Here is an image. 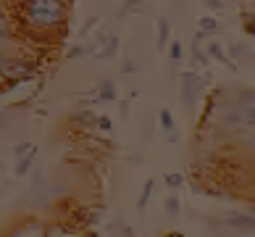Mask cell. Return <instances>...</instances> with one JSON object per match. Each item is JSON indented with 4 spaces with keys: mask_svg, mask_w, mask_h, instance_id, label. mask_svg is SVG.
Returning <instances> with one entry per match:
<instances>
[{
    "mask_svg": "<svg viewBox=\"0 0 255 237\" xmlns=\"http://www.w3.org/2000/svg\"><path fill=\"white\" fill-rule=\"evenodd\" d=\"M95 129H98V132H103V135H108V132L113 129L111 116H98V119H95Z\"/></svg>",
    "mask_w": 255,
    "mask_h": 237,
    "instance_id": "cell-22",
    "label": "cell"
},
{
    "mask_svg": "<svg viewBox=\"0 0 255 237\" xmlns=\"http://www.w3.org/2000/svg\"><path fill=\"white\" fill-rule=\"evenodd\" d=\"M95 100H98V103H113V100H116V84H113L111 79H103V82L98 84Z\"/></svg>",
    "mask_w": 255,
    "mask_h": 237,
    "instance_id": "cell-11",
    "label": "cell"
},
{
    "mask_svg": "<svg viewBox=\"0 0 255 237\" xmlns=\"http://www.w3.org/2000/svg\"><path fill=\"white\" fill-rule=\"evenodd\" d=\"M8 58H11V50H8V45H5V42H0V74H3Z\"/></svg>",
    "mask_w": 255,
    "mask_h": 237,
    "instance_id": "cell-25",
    "label": "cell"
},
{
    "mask_svg": "<svg viewBox=\"0 0 255 237\" xmlns=\"http://www.w3.org/2000/svg\"><path fill=\"white\" fill-rule=\"evenodd\" d=\"M32 145H34V142H18V145H13V158H21L24 153H29Z\"/></svg>",
    "mask_w": 255,
    "mask_h": 237,
    "instance_id": "cell-27",
    "label": "cell"
},
{
    "mask_svg": "<svg viewBox=\"0 0 255 237\" xmlns=\"http://www.w3.org/2000/svg\"><path fill=\"white\" fill-rule=\"evenodd\" d=\"M119 42H121L119 37H116V34H111L108 40L103 42V47L98 50V58H100V61H111L113 55H116V50H119Z\"/></svg>",
    "mask_w": 255,
    "mask_h": 237,
    "instance_id": "cell-12",
    "label": "cell"
},
{
    "mask_svg": "<svg viewBox=\"0 0 255 237\" xmlns=\"http://www.w3.org/2000/svg\"><path fill=\"white\" fill-rule=\"evenodd\" d=\"M163 182L171 187V190H179V187L184 185V174H166V177H163Z\"/></svg>",
    "mask_w": 255,
    "mask_h": 237,
    "instance_id": "cell-23",
    "label": "cell"
},
{
    "mask_svg": "<svg viewBox=\"0 0 255 237\" xmlns=\"http://www.w3.org/2000/svg\"><path fill=\"white\" fill-rule=\"evenodd\" d=\"M34 69H37V63H34V61H29V58H21V55H11L0 77L11 79V84H8V87H13V84H18V82H26V79H32Z\"/></svg>",
    "mask_w": 255,
    "mask_h": 237,
    "instance_id": "cell-4",
    "label": "cell"
},
{
    "mask_svg": "<svg viewBox=\"0 0 255 237\" xmlns=\"http://www.w3.org/2000/svg\"><path fill=\"white\" fill-rule=\"evenodd\" d=\"M18 16L32 34H53L66 24L69 8L66 0H21Z\"/></svg>",
    "mask_w": 255,
    "mask_h": 237,
    "instance_id": "cell-1",
    "label": "cell"
},
{
    "mask_svg": "<svg viewBox=\"0 0 255 237\" xmlns=\"http://www.w3.org/2000/svg\"><path fill=\"white\" fill-rule=\"evenodd\" d=\"M153 190H155V179H147L145 187H142V193H139V198H137V211H145V208H147L150 195H153Z\"/></svg>",
    "mask_w": 255,
    "mask_h": 237,
    "instance_id": "cell-13",
    "label": "cell"
},
{
    "mask_svg": "<svg viewBox=\"0 0 255 237\" xmlns=\"http://www.w3.org/2000/svg\"><path fill=\"white\" fill-rule=\"evenodd\" d=\"M242 137V145L250 150V156L255 158V129H250V132H245V135H240Z\"/></svg>",
    "mask_w": 255,
    "mask_h": 237,
    "instance_id": "cell-21",
    "label": "cell"
},
{
    "mask_svg": "<svg viewBox=\"0 0 255 237\" xmlns=\"http://www.w3.org/2000/svg\"><path fill=\"white\" fill-rule=\"evenodd\" d=\"M168 58H171V63H179L182 61V42H176V40H168Z\"/></svg>",
    "mask_w": 255,
    "mask_h": 237,
    "instance_id": "cell-20",
    "label": "cell"
},
{
    "mask_svg": "<svg viewBox=\"0 0 255 237\" xmlns=\"http://www.w3.org/2000/svg\"><path fill=\"white\" fill-rule=\"evenodd\" d=\"M119 111H121V116L127 119V116H129V103H127V100H121V106H119Z\"/></svg>",
    "mask_w": 255,
    "mask_h": 237,
    "instance_id": "cell-33",
    "label": "cell"
},
{
    "mask_svg": "<svg viewBox=\"0 0 255 237\" xmlns=\"http://www.w3.org/2000/svg\"><path fill=\"white\" fill-rule=\"evenodd\" d=\"M158 127L163 129V132H171V129H176L174 113L168 111V108H160V111H158Z\"/></svg>",
    "mask_w": 255,
    "mask_h": 237,
    "instance_id": "cell-14",
    "label": "cell"
},
{
    "mask_svg": "<svg viewBox=\"0 0 255 237\" xmlns=\"http://www.w3.org/2000/svg\"><path fill=\"white\" fill-rule=\"evenodd\" d=\"M219 29H221L219 18H213V16H203L200 18V32L203 34H213V32H219Z\"/></svg>",
    "mask_w": 255,
    "mask_h": 237,
    "instance_id": "cell-15",
    "label": "cell"
},
{
    "mask_svg": "<svg viewBox=\"0 0 255 237\" xmlns=\"http://www.w3.org/2000/svg\"><path fill=\"white\" fill-rule=\"evenodd\" d=\"M0 92H3V87H0Z\"/></svg>",
    "mask_w": 255,
    "mask_h": 237,
    "instance_id": "cell-34",
    "label": "cell"
},
{
    "mask_svg": "<svg viewBox=\"0 0 255 237\" xmlns=\"http://www.w3.org/2000/svg\"><path fill=\"white\" fill-rule=\"evenodd\" d=\"M205 5H211V8H216V11H219V8H226V3L224 0H203Z\"/></svg>",
    "mask_w": 255,
    "mask_h": 237,
    "instance_id": "cell-32",
    "label": "cell"
},
{
    "mask_svg": "<svg viewBox=\"0 0 255 237\" xmlns=\"http://www.w3.org/2000/svg\"><path fill=\"white\" fill-rule=\"evenodd\" d=\"M245 32H248V34H253L255 37V16H245Z\"/></svg>",
    "mask_w": 255,
    "mask_h": 237,
    "instance_id": "cell-31",
    "label": "cell"
},
{
    "mask_svg": "<svg viewBox=\"0 0 255 237\" xmlns=\"http://www.w3.org/2000/svg\"><path fill=\"white\" fill-rule=\"evenodd\" d=\"M226 227H232V230H242V232H255V216L250 214H232L224 219Z\"/></svg>",
    "mask_w": 255,
    "mask_h": 237,
    "instance_id": "cell-6",
    "label": "cell"
},
{
    "mask_svg": "<svg viewBox=\"0 0 255 237\" xmlns=\"http://www.w3.org/2000/svg\"><path fill=\"white\" fill-rule=\"evenodd\" d=\"M203 42H205V34L197 29L195 37H192V61H195L197 66H208V63H211V55L203 50Z\"/></svg>",
    "mask_w": 255,
    "mask_h": 237,
    "instance_id": "cell-8",
    "label": "cell"
},
{
    "mask_svg": "<svg viewBox=\"0 0 255 237\" xmlns=\"http://www.w3.org/2000/svg\"><path fill=\"white\" fill-rule=\"evenodd\" d=\"M11 40H13V29H11V21L0 16V42L11 45Z\"/></svg>",
    "mask_w": 255,
    "mask_h": 237,
    "instance_id": "cell-18",
    "label": "cell"
},
{
    "mask_svg": "<svg viewBox=\"0 0 255 237\" xmlns=\"http://www.w3.org/2000/svg\"><path fill=\"white\" fill-rule=\"evenodd\" d=\"M163 211L168 216H176L179 211H182V201H179V195H168L166 201H163Z\"/></svg>",
    "mask_w": 255,
    "mask_h": 237,
    "instance_id": "cell-16",
    "label": "cell"
},
{
    "mask_svg": "<svg viewBox=\"0 0 255 237\" xmlns=\"http://www.w3.org/2000/svg\"><path fill=\"white\" fill-rule=\"evenodd\" d=\"M229 50H232L234 58H245V55H248V47H245V45H232Z\"/></svg>",
    "mask_w": 255,
    "mask_h": 237,
    "instance_id": "cell-30",
    "label": "cell"
},
{
    "mask_svg": "<svg viewBox=\"0 0 255 237\" xmlns=\"http://www.w3.org/2000/svg\"><path fill=\"white\" fill-rule=\"evenodd\" d=\"M95 119H98V113H92L90 108H77V111H71V124H77L82 129H95Z\"/></svg>",
    "mask_w": 255,
    "mask_h": 237,
    "instance_id": "cell-7",
    "label": "cell"
},
{
    "mask_svg": "<svg viewBox=\"0 0 255 237\" xmlns=\"http://www.w3.org/2000/svg\"><path fill=\"white\" fill-rule=\"evenodd\" d=\"M95 24H98V18H95V16H92V18H90V21H87V24H84V26H82V29H79V37H87V34L92 32V29H95Z\"/></svg>",
    "mask_w": 255,
    "mask_h": 237,
    "instance_id": "cell-29",
    "label": "cell"
},
{
    "mask_svg": "<svg viewBox=\"0 0 255 237\" xmlns=\"http://www.w3.org/2000/svg\"><path fill=\"white\" fill-rule=\"evenodd\" d=\"M34 158H37V145H32L29 153H24L21 158H16L13 174H16V177H26V174H29V169H32V164H34Z\"/></svg>",
    "mask_w": 255,
    "mask_h": 237,
    "instance_id": "cell-9",
    "label": "cell"
},
{
    "mask_svg": "<svg viewBox=\"0 0 255 237\" xmlns=\"http://www.w3.org/2000/svg\"><path fill=\"white\" fill-rule=\"evenodd\" d=\"M205 90V79L200 74L195 71H182V77H179V92H182V106L187 111H195L197 100H200V95Z\"/></svg>",
    "mask_w": 255,
    "mask_h": 237,
    "instance_id": "cell-3",
    "label": "cell"
},
{
    "mask_svg": "<svg viewBox=\"0 0 255 237\" xmlns=\"http://www.w3.org/2000/svg\"><path fill=\"white\" fill-rule=\"evenodd\" d=\"M147 5L142 0H124V13H145Z\"/></svg>",
    "mask_w": 255,
    "mask_h": 237,
    "instance_id": "cell-19",
    "label": "cell"
},
{
    "mask_svg": "<svg viewBox=\"0 0 255 237\" xmlns=\"http://www.w3.org/2000/svg\"><path fill=\"white\" fill-rule=\"evenodd\" d=\"M168 40H171V21L166 16H160V18H155V50L163 53Z\"/></svg>",
    "mask_w": 255,
    "mask_h": 237,
    "instance_id": "cell-5",
    "label": "cell"
},
{
    "mask_svg": "<svg viewBox=\"0 0 255 237\" xmlns=\"http://www.w3.org/2000/svg\"><path fill=\"white\" fill-rule=\"evenodd\" d=\"M219 129L226 137L229 135H245V132L255 129V90H237L232 103L221 106L219 116Z\"/></svg>",
    "mask_w": 255,
    "mask_h": 237,
    "instance_id": "cell-2",
    "label": "cell"
},
{
    "mask_svg": "<svg viewBox=\"0 0 255 237\" xmlns=\"http://www.w3.org/2000/svg\"><path fill=\"white\" fill-rule=\"evenodd\" d=\"M45 232V227L40 222H29V224H21V227H16V232L13 235H42Z\"/></svg>",
    "mask_w": 255,
    "mask_h": 237,
    "instance_id": "cell-17",
    "label": "cell"
},
{
    "mask_svg": "<svg viewBox=\"0 0 255 237\" xmlns=\"http://www.w3.org/2000/svg\"><path fill=\"white\" fill-rule=\"evenodd\" d=\"M11 119H13V113L8 111V108H3V111H0V129H5L8 124H11Z\"/></svg>",
    "mask_w": 255,
    "mask_h": 237,
    "instance_id": "cell-28",
    "label": "cell"
},
{
    "mask_svg": "<svg viewBox=\"0 0 255 237\" xmlns=\"http://www.w3.org/2000/svg\"><path fill=\"white\" fill-rule=\"evenodd\" d=\"M121 71L124 74H137V71H142V66H139L137 61H124L121 63Z\"/></svg>",
    "mask_w": 255,
    "mask_h": 237,
    "instance_id": "cell-26",
    "label": "cell"
},
{
    "mask_svg": "<svg viewBox=\"0 0 255 237\" xmlns=\"http://www.w3.org/2000/svg\"><path fill=\"white\" fill-rule=\"evenodd\" d=\"M84 53H87V47H84V45H71L69 50H66V58H82Z\"/></svg>",
    "mask_w": 255,
    "mask_h": 237,
    "instance_id": "cell-24",
    "label": "cell"
},
{
    "mask_svg": "<svg viewBox=\"0 0 255 237\" xmlns=\"http://www.w3.org/2000/svg\"><path fill=\"white\" fill-rule=\"evenodd\" d=\"M205 53L211 55V58H216V61H221V63H226V66H229L232 71H237V63H234V61L229 58V55H226V50H224V47H221V42H216V40H211V42H208V50H205Z\"/></svg>",
    "mask_w": 255,
    "mask_h": 237,
    "instance_id": "cell-10",
    "label": "cell"
}]
</instances>
